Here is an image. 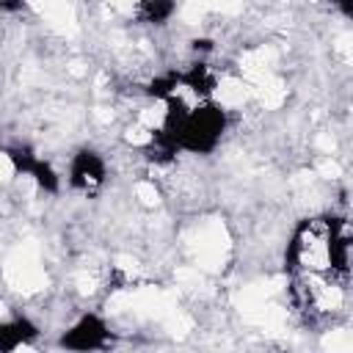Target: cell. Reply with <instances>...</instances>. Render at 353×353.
Masks as SVG:
<instances>
[{
    "label": "cell",
    "instance_id": "obj_6",
    "mask_svg": "<svg viewBox=\"0 0 353 353\" xmlns=\"http://www.w3.org/2000/svg\"><path fill=\"white\" fill-rule=\"evenodd\" d=\"M39 325L28 314H14L0 320V353H17L25 345H33L39 339Z\"/></svg>",
    "mask_w": 353,
    "mask_h": 353
},
{
    "label": "cell",
    "instance_id": "obj_5",
    "mask_svg": "<svg viewBox=\"0 0 353 353\" xmlns=\"http://www.w3.org/2000/svg\"><path fill=\"white\" fill-rule=\"evenodd\" d=\"M221 74L212 63H207L204 58L193 61L188 69H179V88L185 97L196 99V102H207L212 99V94L218 91Z\"/></svg>",
    "mask_w": 353,
    "mask_h": 353
},
{
    "label": "cell",
    "instance_id": "obj_1",
    "mask_svg": "<svg viewBox=\"0 0 353 353\" xmlns=\"http://www.w3.org/2000/svg\"><path fill=\"white\" fill-rule=\"evenodd\" d=\"M229 127V116L226 110L207 99V102H196L179 121L168 124V127H160L174 143L179 152H190V154H210L218 149L223 132Z\"/></svg>",
    "mask_w": 353,
    "mask_h": 353
},
{
    "label": "cell",
    "instance_id": "obj_7",
    "mask_svg": "<svg viewBox=\"0 0 353 353\" xmlns=\"http://www.w3.org/2000/svg\"><path fill=\"white\" fill-rule=\"evenodd\" d=\"M135 14L146 25H165L176 14V3H171V0H143V3L135 6Z\"/></svg>",
    "mask_w": 353,
    "mask_h": 353
},
{
    "label": "cell",
    "instance_id": "obj_8",
    "mask_svg": "<svg viewBox=\"0 0 353 353\" xmlns=\"http://www.w3.org/2000/svg\"><path fill=\"white\" fill-rule=\"evenodd\" d=\"M190 44H193V52H196V55H204V52H212V41H210V39H193Z\"/></svg>",
    "mask_w": 353,
    "mask_h": 353
},
{
    "label": "cell",
    "instance_id": "obj_3",
    "mask_svg": "<svg viewBox=\"0 0 353 353\" xmlns=\"http://www.w3.org/2000/svg\"><path fill=\"white\" fill-rule=\"evenodd\" d=\"M3 157H6V163H8V168L14 174L30 176L39 190L52 193V196L61 193V174L52 168V163L39 157L33 149H28V146H8V149H3Z\"/></svg>",
    "mask_w": 353,
    "mask_h": 353
},
{
    "label": "cell",
    "instance_id": "obj_4",
    "mask_svg": "<svg viewBox=\"0 0 353 353\" xmlns=\"http://www.w3.org/2000/svg\"><path fill=\"white\" fill-rule=\"evenodd\" d=\"M66 182L77 193H85V196L97 193L108 182V163H105V157L97 149H91V146L77 149L72 154V160H69Z\"/></svg>",
    "mask_w": 353,
    "mask_h": 353
},
{
    "label": "cell",
    "instance_id": "obj_2",
    "mask_svg": "<svg viewBox=\"0 0 353 353\" xmlns=\"http://www.w3.org/2000/svg\"><path fill=\"white\" fill-rule=\"evenodd\" d=\"M110 342H113V334H110L108 323L97 312L80 314L58 336V347L66 350V353H99V350H108Z\"/></svg>",
    "mask_w": 353,
    "mask_h": 353
}]
</instances>
